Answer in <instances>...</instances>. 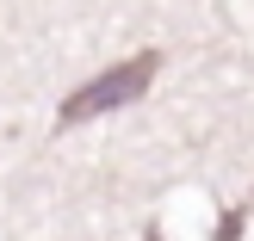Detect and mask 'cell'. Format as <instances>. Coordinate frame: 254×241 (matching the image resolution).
Masks as SVG:
<instances>
[{"instance_id": "6da1fadb", "label": "cell", "mask_w": 254, "mask_h": 241, "mask_svg": "<svg viewBox=\"0 0 254 241\" xmlns=\"http://www.w3.org/2000/svg\"><path fill=\"white\" fill-rule=\"evenodd\" d=\"M155 68H161V56H155V49H143V56H130V62H118V68H106L99 81H87L81 93H68V99H62L56 124L68 130V124L106 118V111H118V105H130V99H143V93H149V81H155Z\"/></svg>"}, {"instance_id": "7a4b0ae2", "label": "cell", "mask_w": 254, "mask_h": 241, "mask_svg": "<svg viewBox=\"0 0 254 241\" xmlns=\"http://www.w3.org/2000/svg\"><path fill=\"white\" fill-rule=\"evenodd\" d=\"M149 241H161V235H155V229H149Z\"/></svg>"}]
</instances>
